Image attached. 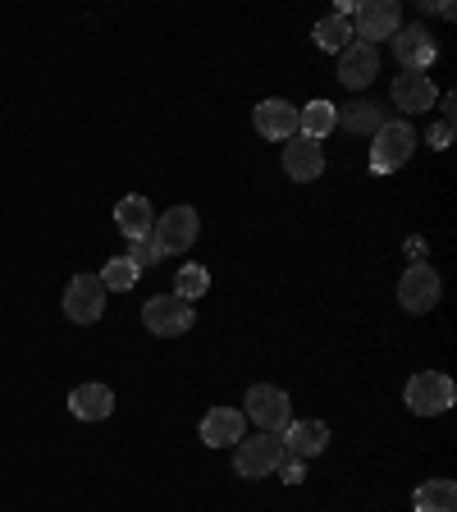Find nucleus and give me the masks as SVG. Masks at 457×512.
<instances>
[{"mask_svg":"<svg viewBox=\"0 0 457 512\" xmlns=\"http://www.w3.org/2000/svg\"><path fill=\"white\" fill-rule=\"evenodd\" d=\"M412 151H416V133H412V124L407 119H384V128L375 133V147H371V170L375 174H394V170H403L407 160H412Z\"/></svg>","mask_w":457,"mask_h":512,"instance_id":"obj_1","label":"nucleus"},{"mask_svg":"<svg viewBox=\"0 0 457 512\" xmlns=\"http://www.w3.org/2000/svg\"><path fill=\"white\" fill-rule=\"evenodd\" d=\"M403 403L412 407L416 416H444L448 407L457 403V389H453V380H448V375L421 371V375H412V380H407Z\"/></svg>","mask_w":457,"mask_h":512,"instance_id":"obj_2","label":"nucleus"},{"mask_svg":"<svg viewBox=\"0 0 457 512\" xmlns=\"http://www.w3.org/2000/svg\"><path fill=\"white\" fill-rule=\"evenodd\" d=\"M197 229H202V220H197L192 206H170V211L156 215V224H151V243L160 247V256H179L197 243Z\"/></svg>","mask_w":457,"mask_h":512,"instance_id":"obj_3","label":"nucleus"},{"mask_svg":"<svg viewBox=\"0 0 457 512\" xmlns=\"http://www.w3.org/2000/svg\"><path fill=\"white\" fill-rule=\"evenodd\" d=\"M192 320H197V311H192V302H183L179 293H160V298H151L147 307H142V325H147L156 339H179V334L192 330Z\"/></svg>","mask_w":457,"mask_h":512,"instance_id":"obj_4","label":"nucleus"},{"mask_svg":"<svg viewBox=\"0 0 457 512\" xmlns=\"http://www.w3.org/2000/svg\"><path fill=\"white\" fill-rule=\"evenodd\" d=\"M439 298H444V284H439V275L426 266V261H416V266L403 270V279H398V307L403 311L426 316V311L439 307Z\"/></svg>","mask_w":457,"mask_h":512,"instance_id":"obj_5","label":"nucleus"},{"mask_svg":"<svg viewBox=\"0 0 457 512\" xmlns=\"http://www.w3.org/2000/svg\"><path fill=\"white\" fill-rule=\"evenodd\" d=\"M284 462V439L279 435H252L234 444V471L243 480H261Z\"/></svg>","mask_w":457,"mask_h":512,"instance_id":"obj_6","label":"nucleus"},{"mask_svg":"<svg viewBox=\"0 0 457 512\" xmlns=\"http://www.w3.org/2000/svg\"><path fill=\"white\" fill-rule=\"evenodd\" d=\"M247 416H252L266 435H284V430L293 426V403H288V394L275 389V384H252V389H247Z\"/></svg>","mask_w":457,"mask_h":512,"instance_id":"obj_7","label":"nucleus"},{"mask_svg":"<svg viewBox=\"0 0 457 512\" xmlns=\"http://www.w3.org/2000/svg\"><path fill=\"white\" fill-rule=\"evenodd\" d=\"M64 316L74 325H96L106 316V284L101 275H74L69 288H64Z\"/></svg>","mask_w":457,"mask_h":512,"instance_id":"obj_8","label":"nucleus"},{"mask_svg":"<svg viewBox=\"0 0 457 512\" xmlns=\"http://www.w3.org/2000/svg\"><path fill=\"white\" fill-rule=\"evenodd\" d=\"M398 28H403L398 0H362V5H357V28H352V37H362L366 46L389 42Z\"/></svg>","mask_w":457,"mask_h":512,"instance_id":"obj_9","label":"nucleus"},{"mask_svg":"<svg viewBox=\"0 0 457 512\" xmlns=\"http://www.w3.org/2000/svg\"><path fill=\"white\" fill-rule=\"evenodd\" d=\"M252 124L261 138L288 142V138H298V106L284 101V96H270V101H261V106L252 110Z\"/></svg>","mask_w":457,"mask_h":512,"instance_id":"obj_10","label":"nucleus"},{"mask_svg":"<svg viewBox=\"0 0 457 512\" xmlns=\"http://www.w3.org/2000/svg\"><path fill=\"white\" fill-rule=\"evenodd\" d=\"M394 55H398V64H403L407 74H421V69H430V64L439 60V46L421 23H412V28L394 32Z\"/></svg>","mask_w":457,"mask_h":512,"instance_id":"obj_11","label":"nucleus"},{"mask_svg":"<svg viewBox=\"0 0 457 512\" xmlns=\"http://www.w3.org/2000/svg\"><path fill=\"white\" fill-rule=\"evenodd\" d=\"M238 439H247V416L238 407H211L202 416V444L206 448H234Z\"/></svg>","mask_w":457,"mask_h":512,"instance_id":"obj_12","label":"nucleus"},{"mask_svg":"<svg viewBox=\"0 0 457 512\" xmlns=\"http://www.w3.org/2000/svg\"><path fill=\"white\" fill-rule=\"evenodd\" d=\"M375 74H380V55H375V46L352 42L348 51L339 55V83L348 87V92H362V87H371Z\"/></svg>","mask_w":457,"mask_h":512,"instance_id":"obj_13","label":"nucleus"},{"mask_svg":"<svg viewBox=\"0 0 457 512\" xmlns=\"http://www.w3.org/2000/svg\"><path fill=\"white\" fill-rule=\"evenodd\" d=\"M325 170V147L311 138H288L284 142V174L293 183H311Z\"/></svg>","mask_w":457,"mask_h":512,"instance_id":"obj_14","label":"nucleus"},{"mask_svg":"<svg viewBox=\"0 0 457 512\" xmlns=\"http://www.w3.org/2000/svg\"><path fill=\"white\" fill-rule=\"evenodd\" d=\"M330 448V426L325 421H293V426L284 430V453L288 458H320Z\"/></svg>","mask_w":457,"mask_h":512,"instance_id":"obj_15","label":"nucleus"},{"mask_svg":"<svg viewBox=\"0 0 457 512\" xmlns=\"http://www.w3.org/2000/svg\"><path fill=\"white\" fill-rule=\"evenodd\" d=\"M435 101H439V92L426 74H398L394 78V106L398 110H407V115H426Z\"/></svg>","mask_w":457,"mask_h":512,"instance_id":"obj_16","label":"nucleus"},{"mask_svg":"<svg viewBox=\"0 0 457 512\" xmlns=\"http://www.w3.org/2000/svg\"><path fill=\"white\" fill-rule=\"evenodd\" d=\"M115 224H119V234L128 238V243H138V238H151V224H156V215H151V202L147 197H124V202L115 206Z\"/></svg>","mask_w":457,"mask_h":512,"instance_id":"obj_17","label":"nucleus"},{"mask_svg":"<svg viewBox=\"0 0 457 512\" xmlns=\"http://www.w3.org/2000/svg\"><path fill=\"white\" fill-rule=\"evenodd\" d=\"M69 412L78 421H106L115 412V394H110L106 384H78L74 394H69Z\"/></svg>","mask_w":457,"mask_h":512,"instance_id":"obj_18","label":"nucleus"},{"mask_svg":"<svg viewBox=\"0 0 457 512\" xmlns=\"http://www.w3.org/2000/svg\"><path fill=\"white\" fill-rule=\"evenodd\" d=\"M334 119L348 133H380L384 128V110L375 101H366V96H352L348 106H334Z\"/></svg>","mask_w":457,"mask_h":512,"instance_id":"obj_19","label":"nucleus"},{"mask_svg":"<svg viewBox=\"0 0 457 512\" xmlns=\"http://www.w3.org/2000/svg\"><path fill=\"white\" fill-rule=\"evenodd\" d=\"M334 128H339V119H334L330 101H307V106H298V138L325 142Z\"/></svg>","mask_w":457,"mask_h":512,"instance_id":"obj_20","label":"nucleus"},{"mask_svg":"<svg viewBox=\"0 0 457 512\" xmlns=\"http://www.w3.org/2000/svg\"><path fill=\"white\" fill-rule=\"evenodd\" d=\"M412 508L416 512H457V485L453 480H426V485H416Z\"/></svg>","mask_w":457,"mask_h":512,"instance_id":"obj_21","label":"nucleus"},{"mask_svg":"<svg viewBox=\"0 0 457 512\" xmlns=\"http://www.w3.org/2000/svg\"><path fill=\"white\" fill-rule=\"evenodd\" d=\"M311 42L320 46V51H330V55H343L352 46V23L339 19V14H330V19H320L316 28H311Z\"/></svg>","mask_w":457,"mask_h":512,"instance_id":"obj_22","label":"nucleus"},{"mask_svg":"<svg viewBox=\"0 0 457 512\" xmlns=\"http://www.w3.org/2000/svg\"><path fill=\"white\" fill-rule=\"evenodd\" d=\"M174 293H179L183 302H197L211 293V270L197 266V261H188V266L179 270V279H174Z\"/></svg>","mask_w":457,"mask_h":512,"instance_id":"obj_23","label":"nucleus"},{"mask_svg":"<svg viewBox=\"0 0 457 512\" xmlns=\"http://www.w3.org/2000/svg\"><path fill=\"white\" fill-rule=\"evenodd\" d=\"M142 270L128 261V256H110L106 270H101V284H106V293H128V288L138 284Z\"/></svg>","mask_w":457,"mask_h":512,"instance_id":"obj_24","label":"nucleus"},{"mask_svg":"<svg viewBox=\"0 0 457 512\" xmlns=\"http://www.w3.org/2000/svg\"><path fill=\"white\" fill-rule=\"evenodd\" d=\"M128 261H133L138 270H151V266H160V247L151 243V238H138V243H133V252H128Z\"/></svg>","mask_w":457,"mask_h":512,"instance_id":"obj_25","label":"nucleus"},{"mask_svg":"<svg viewBox=\"0 0 457 512\" xmlns=\"http://www.w3.org/2000/svg\"><path fill=\"white\" fill-rule=\"evenodd\" d=\"M448 142H453V119H439V124L430 128V147H435V151H444Z\"/></svg>","mask_w":457,"mask_h":512,"instance_id":"obj_26","label":"nucleus"},{"mask_svg":"<svg viewBox=\"0 0 457 512\" xmlns=\"http://www.w3.org/2000/svg\"><path fill=\"white\" fill-rule=\"evenodd\" d=\"M275 471H284L288 485H302V476H307V471H302V458H288V453H284V462H279Z\"/></svg>","mask_w":457,"mask_h":512,"instance_id":"obj_27","label":"nucleus"}]
</instances>
